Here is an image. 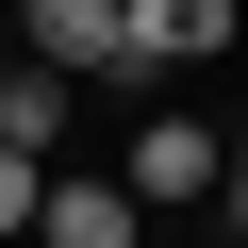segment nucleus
Masks as SVG:
<instances>
[{"mask_svg":"<svg viewBox=\"0 0 248 248\" xmlns=\"http://www.w3.org/2000/svg\"><path fill=\"white\" fill-rule=\"evenodd\" d=\"M215 149H232L215 116L166 99V116H133V149H116V199H133V215H215Z\"/></svg>","mask_w":248,"mask_h":248,"instance_id":"obj_1","label":"nucleus"},{"mask_svg":"<svg viewBox=\"0 0 248 248\" xmlns=\"http://www.w3.org/2000/svg\"><path fill=\"white\" fill-rule=\"evenodd\" d=\"M0 50H17V66H50V83H133L116 0H0Z\"/></svg>","mask_w":248,"mask_h":248,"instance_id":"obj_2","label":"nucleus"},{"mask_svg":"<svg viewBox=\"0 0 248 248\" xmlns=\"http://www.w3.org/2000/svg\"><path fill=\"white\" fill-rule=\"evenodd\" d=\"M248 33V0H116V50H133V83H166V66H215Z\"/></svg>","mask_w":248,"mask_h":248,"instance_id":"obj_3","label":"nucleus"},{"mask_svg":"<svg viewBox=\"0 0 248 248\" xmlns=\"http://www.w3.org/2000/svg\"><path fill=\"white\" fill-rule=\"evenodd\" d=\"M33 248H149V215L116 199V166H99V182L50 166V182H33Z\"/></svg>","mask_w":248,"mask_h":248,"instance_id":"obj_4","label":"nucleus"},{"mask_svg":"<svg viewBox=\"0 0 248 248\" xmlns=\"http://www.w3.org/2000/svg\"><path fill=\"white\" fill-rule=\"evenodd\" d=\"M66 99H83V83L17 66V83H0V149H17V166H50V149H66Z\"/></svg>","mask_w":248,"mask_h":248,"instance_id":"obj_5","label":"nucleus"},{"mask_svg":"<svg viewBox=\"0 0 248 248\" xmlns=\"http://www.w3.org/2000/svg\"><path fill=\"white\" fill-rule=\"evenodd\" d=\"M33 182H50V166H17V149H0V248L33 232Z\"/></svg>","mask_w":248,"mask_h":248,"instance_id":"obj_6","label":"nucleus"},{"mask_svg":"<svg viewBox=\"0 0 248 248\" xmlns=\"http://www.w3.org/2000/svg\"><path fill=\"white\" fill-rule=\"evenodd\" d=\"M0 83H17V50H0Z\"/></svg>","mask_w":248,"mask_h":248,"instance_id":"obj_7","label":"nucleus"}]
</instances>
